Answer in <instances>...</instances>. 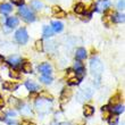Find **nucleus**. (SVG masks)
Here are the masks:
<instances>
[{
    "mask_svg": "<svg viewBox=\"0 0 125 125\" xmlns=\"http://www.w3.org/2000/svg\"><path fill=\"white\" fill-rule=\"evenodd\" d=\"M1 60H2V56H1V55H0V62H1Z\"/></svg>",
    "mask_w": 125,
    "mask_h": 125,
    "instance_id": "40",
    "label": "nucleus"
},
{
    "mask_svg": "<svg viewBox=\"0 0 125 125\" xmlns=\"http://www.w3.org/2000/svg\"><path fill=\"white\" fill-rule=\"evenodd\" d=\"M51 29H52L53 32H62V29H64V25H62V22L59 21H53L52 23H51Z\"/></svg>",
    "mask_w": 125,
    "mask_h": 125,
    "instance_id": "12",
    "label": "nucleus"
},
{
    "mask_svg": "<svg viewBox=\"0 0 125 125\" xmlns=\"http://www.w3.org/2000/svg\"><path fill=\"white\" fill-rule=\"evenodd\" d=\"M9 75L11 76V77H14V79L20 77V74H18V72H17V71H15V69H10V71H9Z\"/></svg>",
    "mask_w": 125,
    "mask_h": 125,
    "instance_id": "29",
    "label": "nucleus"
},
{
    "mask_svg": "<svg viewBox=\"0 0 125 125\" xmlns=\"http://www.w3.org/2000/svg\"><path fill=\"white\" fill-rule=\"evenodd\" d=\"M92 94H93L92 90L89 89V88H86V89H81L79 92H77V99H79V101L89 100V99H91Z\"/></svg>",
    "mask_w": 125,
    "mask_h": 125,
    "instance_id": "5",
    "label": "nucleus"
},
{
    "mask_svg": "<svg viewBox=\"0 0 125 125\" xmlns=\"http://www.w3.org/2000/svg\"><path fill=\"white\" fill-rule=\"evenodd\" d=\"M18 13H20L21 16L23 17V20L26 21V22H33L35 20V15L33 13V10L30 9L26 6H21L20 9H18Z\"/></svg>",
    "mask_w": 125,
    "mask_h": 125,
    "instance_id": "2",
    "label": "nucleus"
},
{
    "mask_svg": "<svg viewBox=\"0 0 125 125\" xmlns=\"http://www.w3.org/2000/svg\"><path fill=\"white\" fill-rule=\"evenodd\" d=\"M27 125H35V124H33V123H29Z\"/></svg>",
    "mask_w": 125,
    "mask_h": 125,
    "instance_id": "41",
    "label": "nucleus"
},
{
    "mask_svg": "<svg viewBox=\"0 0 125 125\" xmlns=\"http://www.w3.org/2000/svg\"><path fill=\"white\" fill-rule=\"evenodd\" d=\"M74 69H75V74H77L80 77H83L85 69H84V66H83V64L80 60H76L74 62Z\"/></svg>",
    "mask_w": 125,
    "mask_h": 125,
    "instance_id": "8",
    "label": "nucleus"
},
{
    "mask_svg": "<svg viewBox=\"0 0 125 125\" xmlns=\"http://www.w3.org/2000/svg\"><path fill=\"white\" fill-rule=\"evenodd\" d=\"M73 92H72V90L69 89V88H66V89L62 90V97H60V99H62V102H65V101H68L69 99H71V97H72Z\"/></svg>",
    "mask_w": 125,
    "mask_h": 125,
    "instance_id": "9",
    "label": "nucleus"
},
{
    "mask_svg": "<svg viewBox=\"0 0 125 125\" xmlns=\"http://www.w3.org/2000/svg\"><path fill=\"white\" fill-rule=\"evenodd\" d=\"M36 97H38V94H36L35 92H32L30 94V99H34V98H36Z\"/></svg>",
    "mask_w": 125,
    "mask_h": 125,
    "instance_id": "37",
    "label": "nucleus"
},
{
    "mask_svg": "<svg viewBox=\"0 0 125 125\" xmlns=\"http://www.w3.org/2000/svg\"><path fill=\"white\" fill-rule=\"evenodd\" d=\"M90 69H91L92 75L97 79V81H99L102 72H104V65H102L101 60L99 59L98 57L91 58V60H90Z\"/></svg>",
    "mask_w": 125,
    "mask_h": 125,
    "instance_id": "1",
    "label": "nucleus"
},
{
    "mask_svg": "<svg viewBox=\"0 0 125 125\" xmlns=\"http://www.w3.org/2000/svg\"><path fill=\"white\" fill-rule=\"evenodd\" d=\"M60 125H69V124H67V123H62V124H60Z\"/></svg>",
    "mask_w": 125,
    "mask_h": 125,
    "instance_id": "39",
    "label": "nucleus"
},
{
    "mask_svg": "<svg viewBox=\"0 0 125 125\" xmlns=\"http://www.w3.org/2000/svg\"><path fill=\"white\" fill-rule=\"evenodd\" d=\"M9 102L11 104V105H13V104H14V105H17V104H18L17 99H16V98H13V97H11V98L9 99Z\"/></svg>",
    "mask_w": 125,
    "mask_h": 125,
    "instance_id": "36",
    "label": "nucleus"
},
{
    "mask_svg": "<svg viewBox=\"0 0 125 125\" xmlns=\"http://www.w3.org/2000/svg\"><path fill=\"white\" fill-rule=\"evenodd\" d=\"M25 86H26V89L31 92H36L38 90H39L40 86L36 84L35 82H33V81H26L25 82Z\"/></svg>",
    "mask_w": 125,
    "mask_h": 125,
    "instance_id": "11",
    "label": "nucleus"
},
{
    "mask_svg": "<svg viewBox=\"0 0 125 125\" xmlns=\"http://www.w3.org/2000/svg\"><path fill=\"white\" fill-rule=\"evenodd\" d=\"M27 39H29V34H27L25 29H20V30L16 31V33H15V40L18 43L24 44V43L27 42Z\"/></svg>",
    "mask_w": 125,
    "mask_h": 125,
    "instance_id": "4",
    "label": "nucleus"
},
{
    "mask_svg": "<svg viewBox=\"0 0 125 125\" xmlns=\"http://www.w3.org/2000/svg\"><path fill=\"white\" fill-rule=\"evenodd\" d=\"M75 56L79 60H82V59H85L86 56H88V53H86V50L84 49V48H79V49L76 50Z\"/></svg>",
    "mask_w": 125,
    "mask_h": 125,
    "instance_id": "13",
    "label": "nucleus"
},
{
    "mask_svg": "<svg viewBox=\"0 0 125 125\" xmlns=\"http://www.w3.org/2000/svg\"><path fill=\"white\" fill-rule=\"evenodd\" d=\"M113 22H116V23H123L124 22V14H114L112 17Z\"/></svg>",
    "mask_w": 125,
    "mask_h": 125,
    "instance_id": "19",
    "label": "nucleus"
},
{
    "mask_svg": "<svg viewBox=\"0 0 125 125\" xmlns=\"http://www.w3.org/2000/svg\"><path fill=\"white\" fill-rule=\"evenodd\" d=\"M21 113H22L24 116H31L32 115V110H31V108L26 105V104L21 106Z\"/></svg>",
    "mask_w": 125,
    "mask_h": 125,
    "instance_id": "16",
    "label": "nucleus"
},
{
    "mask_svg": "<svg viewBox=\"0 0 125 125\" xmlns=\"http://www.w3.org/2000/svg\"><path fill=\"white\" fill-rule=\"evenodd\" d=\"M5 118H6V113L0 108V119H1V121H3Z\"/></svg>",
    "mask_w": 125,
    "mask_h": 125,
    "instance_id": "33",
    "label": "nucleus"
},
{
    "mask_svg": "<svg viewBox=\"0 0 125 125\" xmlns=\"http://www.w3.org/2000/svg\"><path fill=\"white\" fill-rule=\"evenodd\" d=\"M124 7H125L124 0H119L118 3H117V8H118V10H124Z\"/></svg>",
    "mask_w": 125,
    "mask_h": 125,
    "instance_id": "31",
    "label": "nucleus"
},
{
    "mask_svg": "<svg viewBox=\"0 0 125 125\" xmlns=\"http://www.w3.org/2000/svg\"><path fill=\"white\" fill-rule=\"evenodd\" d=\"M118 101H119V95L117 94V95H115V97H113V98H112V100H110V104L114 106V105H117V102H118Z\"/></svg>",
    "mask_w": 125,
    "mask_h": 125,
    "instance_id": "30",
    "label": "nucleus"
},
{
    "mask_svg": "<svg viewBox=\"0 0 125 125\" xmlns=\"http://www.w3.org/2000/svg\"><path fill=\"white\" fill-rule=\"evenodd\" d=\"M40 80H41L44 84H50V83L52 82V77H51L50 75H42Z\"/></svg>",
    "mask_w": 125,
    "mask_h": 125,
    "instance_id": "25",
    "label": "nucleus"
},
{
    "mask_svg": "<svg viewBox=\"0 0 125 125\" xmlns=\"http://www.w3.org/2000/svg\"><path fill=\"white\" fill-rule=\"evenodd\" d=\"M110 5L112 3H110L109 0H99L98 3H97V9L99 11H106V10H108Z\"/></svg>",
    "mask_w": 125,
    "mask_h": 125,
    "instance_id": "7",
    "label": "nucleus"
},
{
    "mask_svg": "<svg viewBox=\"0 0 125 125\" xmlns=\"http://www.w3.org/2000/svg\"><path fill=\"white\" fill-rule=\"evenodd\" d=\"M1 106H3V101L1 100V98H0V107H1Z\"/></svg>",
    "mask_w": 125,
    "mask_h": 125,
    "instance_id": "38",
    "label": "nucleus"
},
{
    "mask_svg": "<svg viewBox=\"0 0 125 125\" xmlns=\"http://www.w3.org/2000/svg\"><path fill=\"white\" fill-rule=\"evenodd\" d=\"M35 49L38 50V51H42V50H43V42H42V40H38V41H35Z\"/></svg>",
    "mask_w": 125,
    "mask_h": 125,
    "instance_id": "26",
    "label": "nucleus"
},
{
    "mask_svg": "<svg viewBox=\"0 0 125 125\" xmlns=\"http://www.w3.org/2000/svg\"><path fill=\"white\" fill-rule=\"evenodd\" d=\"M118 122V116L117 115H110L108 117V123L109 125H116Z\"/></svg>",
    "mask_w": 125,
    "mask_h": 125,
    "instance_id": "24",
    "label": "nucleus"
},
{
    "mask_svg": "<svg viewBox=\"0 0 125 125\" xmlns=\"http://www.w3.org/2000/svg\"><path fill=\"white\" fill-rule=\"evenodd\" d=\"M57 17H59V18H62V17H66V13L65 11H62V10H60L58 14H56Z\"/></svg>",
    "mask_w": 125,
    "mask_h": 125,
    "instance_id": "35",
    "label": "nucleus"
},
{
    "mask_svg": "<svg viewBox=\"0 0 125 125\" xmlns=\"http://www.w3.org/2000/svg\"><path fill=\"white\" fill-rule=\"evenodd\" d=\"M39 71L42 75H50L51 72H52V67L48 62H43V64H41L39 66Z\"/></svg>",
    "mask_w": 125,
    "mask_h": 125,
    "instance_id": "6",
    "label": "nucleus"
},
{
    "mask_svg": "<svg viewBox=\"0 0 125 125\" xmlns=\"http://www.w3.org/2000/svg\"><path fill=\"white\" fill-rule=\"evenodd\" d=\"M35 108L38 112L40 113H46L48 112L50 109V105H49V100H47V99H39L38 101L35 102Z\"/></svg>",
    "mask_w": 125,
    "mask_h": 125,
    "instance_id": "3",
    "label": "nucleus"
},
{
    "mask_svg": "<svg viewBox=\"0 0 125 125\" xmlns=\"http://www.w3.org/2000/svg\"><path fill=\"white\" fill-rule=\"evenodd\" d=\"M11 1H13V3L18 5V6H23V2H24V0H11Z\"/></svg>",
    "mask_w": 125,
    "mask_h": 125,
    "instance_id": "34",
    "label": "nucleus"
},
{
    "mask_svg": "<svg viewBox=\"0 0 125 125\" xmlns=\"http://www.w3.org/2000/svg\"><path fill=\"white\" fill-rule=\"evenodd\" d=\"M53 125H60V124H57V123H55V124H53Z\"/></svg>",
    "mask_w": 125,
    "mask_h": 125,
    "instance_id": "42",
    "label": "nucleus"
},
{
    "mask_svg": "<svg viewBox=\"0 0 125 125\" xmlns=\"http://www.w3.org/2000/svg\"><path fill=\"white\" fill-rule=\"evenodd\" d=\"M20 62H21V57H18V56H11L8 58V64L14 66V67L20 65Z\"/></svg>",
    "mask_w": 125,
    "mask_h": 125,
    "instance_id": "15",
    "label": "nucleus"
},
{
    "mask_svg": "<svg viewBox=\"0 0 125 125\" xmlns=\"http://www.w3.org/2000/svg\"><path fill=\"white\" fill-rule=\"evenodd\" d=\"M23 71L25 73H31L32 72V66H31L30 62H25L23 65Z\"/></svg>",
    "mask_w": 125,
    "mask_h": 125,
    "instance_id": "27",
    "label": "nucleus"
},
{
    "mask_svg": "<svg viewBox=\"0 0 125 125\" xmlns=\"http://www.w3.org/2000/svg\"><path fill=\"white\" fill-rule=\"evenodd\" d=\"M84 10H85V7H84L83 3H77V5L74 7V11H75L76 14H83Z\"/></svg>",
    "mask_w": 125,
    "mask_h": 125,
    "instance_id": "23",
    "label": "nucleus"
},
{
    "mask_svg": "<svg viewBox=\"0 0 125 125\" xmlns=\"http://www.w3.org/2000/svg\"><path fill=\"white\" fill-rule=\"evenodd\" d=\"M18 23H20V21H18V18L17 17H8L6 21V25L8 27H10V29H14V27H16L17 25H18Z\"/></svg>",
    "mask_w": 125,
    "mask_h": 125,
    "instance_id": "10",
    "label": "nucleus"
},
{
    "mask_svg": "<svg viewBox=\"0 0 125 125\" xmlns=\"http://www.w3.org/2000/svg\"><path fill=\"white\" fill-rule=\"evenodd\" d=\"M31 6L32 8H34L35 10H40L43 8V3L40 1V0H33L32 2H31Z\"/></svg>",
    "mask_w": 125,
    "mask_h": 125,
    "instance_id": "21",
    "label": "nucleus"
},
{
    "mask_svg": "<svg viewBox=\"0 0 125 125\" xmlns=\"http://www.w3.org/2000/svg\"><path fill=\"white\" fill-rule=\"evenodd\" d=\"M93 112H94V109H93L91 106H89V105H85V106H84V109H83V114H84V116H86V117H90V116H92Z\"/></svg>",
    "mask_w": 125,
    "mask_h": 125,
    "instance_id": "20",
    "label": "nucleus"
},
{
    "mask_svg": "<svg viewBox=\"0 0 125 125\" xmlns=\"http://www.w3.org/2000/svg\"><path fill=\"white\" fill-rule=\"evenodd\" d=\"M110 112H113L115 115H118V114H122V113H124V105H119V104H117V105H114L112 107V108L109 109Z\"/></svg>",
    "mask_w": 125,
    "mask_h": 125,
    "instance_id": "14",
    "label": "nucleus"
},
{
    "mask_svg": "<svg viewBox=\"0 0 125 125\" xmlns=\"http://www.w3.org/2000/svg\"><path fill=\"white\" fill-rule=\"evenodd\" d=\"M80 80L77 79V77H75V76H73V77H71V79H68V83L69 84H79Z\"/></svg>",
    "mask_w": 125,
    "mask_h": 125,
    "instance_id": "28",
    "label": "nucleus"
},
{
    "mask_svg": "<svg viewBox=\"0 0 125 125\" xmlns=\"http://www.w3.org/2000/svg\"><path fill=\"white\" fill-rule=\"evenodd\" d=\"M53 34V31L51 26H44L43 27V36L44 38H50Z\"/></svg>",
    "mask_w": 125,
    "mask_h": 125,
    "instance_id": "22",
    "label": "nucleus"
},
{
    "mask_svg": "<svg viewBox=\"0 0 125 125\" xmlns=\"http://www.w3.org/2000/svg\"><path fill=\"white\" fill-rule=\"evenodd\" d=\"M60 7H58V6H55V7H52V13L55 14V15H56V14H58L60 11Z\"/></svg>",
    "mask_w": 125,
    "mask_h": 125,
    "instance_id": "32",
    "label": "nucleus"
},
{
    "mask_svg": "<svg viewBox=\"0 0 125 125\" xmlns=\"http://www.w3.org/2000/svg\"><path fill=\"white\" fill-rule=\"evenodd\" d=\"M10 125H15V124H10Z\"/></svg>",
    "mask_w": 125,
    "mask_h": 125,
    "instance_id": "43",
    "label": "nucleus"
},
{
    "mask_svg": "<svg viewBox=\"0 0 125 125\" xmlns=\"http://www.w3.org/2000/svg\"><path fill=\"white\" fill-rule=\"evenodd\" d=\"M18 88L16 83H11V82H5L3 83V89L9 90V91H15Z\"/></svg>",
    "mask_w": 125,
    "mask_h": 125,
    "instance_id": "17",
    "label": "nucleus"
},
{
    "mask_svg": "<svg viewBox=\"0 0 125 125\" xmlns=\"http://www.w3.org/2000/svg\"><path fill=\"white\" fill-rule=\"evenodd\" d=\"M11 11V6L9 3H1L0 5V13L2 14H8Z\"/></svg>",
    "mask_w": 125,
    "mask_h": 125,
    "instance_id": "18",
    "label": "nucleus"
}]
</instances>
